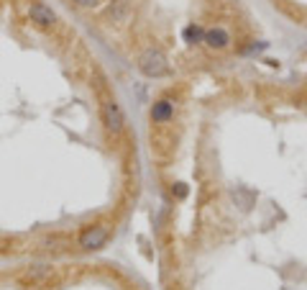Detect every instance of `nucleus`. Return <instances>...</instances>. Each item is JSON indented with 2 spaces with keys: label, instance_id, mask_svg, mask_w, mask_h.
<instances>
[{
  "label": "nucleus",
  "instance_id": "obj_1",
  "mask_svg": "<svg viewBox=\"0 0 307 290\" xmlns=\"http://www.w3.org/2000/svg\"><path fill=\"white\" fill-rule=\"evenodd\" d=\"M139 70L146 77H164L169 72V62L159 49H146L139 57Z\"/></svg>",
  "mask_w": 307,
  "mask_h": 290
},
{
  "label": "nucleus",
  "instance_id": "obj_2",
  "mask_svg": "<svg viewBox=\"0 0 307 290\" xmlns=\"http://www.w3.org/2000/svg\"><path fill=\"white\" fill-rule=\"evenodd\" d=\"M102 124L108 126L110 133H116V136H120L123 129H126V116H123L120 105H118L113 98L102 103Z\"/></svg>",
  "mask_w": 307,
  "mask_h": 290
},
{
  "label": "nucleus",
  "instance_id": "obj_3",
  "mask_svg": "<svg viewBox=\"0 0 307 290\" xmlns=\"http://www.w3.org/2000/svg\"><path fill=\"white\" fill-rule=\"evenodd\" d=\"M28 18H31V24H36L39 28H54L56 26V13L47 3H39V0L28 3Z\"/></svg>",
  "mask_w": 307,
  "mask_h": 290
},
{
  "label": "nucleus",
  "instance_id": "obj_4",
  "mask_svg": "<svg viewBox=\"0 0 307 290\" xmlns=\"http://www.w3.org/2000/svg\"><path fill=\"white\" fill-rule=\"evenodd\" d=\"M108 237H110V231L105 226H87L79 234V247L82 249H100V247H105Z\"/></svg>",
  "mask_w": 307,
  "mask_h": 290
},
{
  "label": "nucleus",
  "instance_id": "obj_5",
  "mask_svg": "<svg viewBox=\"0 0 307 290\" xmlns=\"http://www.w3.org/2000/svg\"><path fill=\"white\" fill-rule=\"evenodd\" d=\"M133 16V3L131 0H113L108 5V21L110 24H126Z\"/></svg>",
  "mask_w": 307,
  "mask_h": 290
},
{
  "label": "nucleus",
  "instance_id": "obj_6",
  "mask_svg": "<svg viewBox=\"0 0 307 290\" xmlns=\"http://www.w3.org/2000/svg\"><path fill=\"white\" fill-rule=\"evenodd\" d=\"M205 44H208L210 49H225L231 44V33L225 31L223 26H215V28H210V31H205V39H202Z\"/></svg>",
  "mask_w": 307,
  "mask_h": 290
},
{
  "label": "nucleus",
  "instance_id": "obj_7",
  "mask_svg": "<svg viewBox=\"0 0 307 290\" xmlns=\"http://www.w3.org/2000/svg\"><path fill=\"white\" fill-rule=\"evenodd\" d=\"M169 118H172V103H169V100H159V103H154V108H151V121L154 124H166Z\"/></svg>",
  "mask_w": 307,
  "mask_h": 290
},
{
  "label": "nucleus",
  "instance_id": "obj_8",
  "mask_svg": "<svg viewBox=\"0 0 307 290\" xmlns=\"http://www.w3.org/2000/svg\"><path fill=\"white\" fill-rule=\"evenodd\" d=\"M24 277L28 283H47L51 277V267L47 264H36V267H28V270L24 272Z\"/></svg>",
  "mask_w": 307,
  "mask_h": 290
},
{
  "label": "nucleus",
  "instance_id": "obj_9",
  "mask_svg": "<svg viewBox=\"0 0 307 290\" xmlns=\"http://www.w3.org/2000/svg\"><path fill=\"white\" fill-rule=\"evenodd\" d=\"M185 36H187L189 41H202V39H205V31H202L200 26H187V28H185Z\"/></svg>",
  "mask_w": 307,
  "mask_h": 290
},
{
  "label": "nucleus",
  "instance_id": "obj_10",
  "mask_svg": "<svg viewBox=\"0 0 307 290\" xmlns=\"http://www.w3.org/2000/svg\"><path fill=\"white\" fill-rule=\"evenodd\" d=\"M47 244H49V247H54V249H62L64 244H67V237H49Z\"/></svg>",
  "mask_w": 307,
  "mask_h": 290
},
{
  "label": "nucleus",
  "instance_id": "obj_11",
  "mask_svg": "<svg viewBox=\"0 0 307 290\" xmlns=\"http://www.w3.org/2000/svg\"><path fill=\"white\" fill-rule=\"evenodd\" d=\"M97 3V0H74V5H79V8H93Z\"/></svg>",
  "mask_w": 307,
  "mask_h": 290
}]
</instances>
